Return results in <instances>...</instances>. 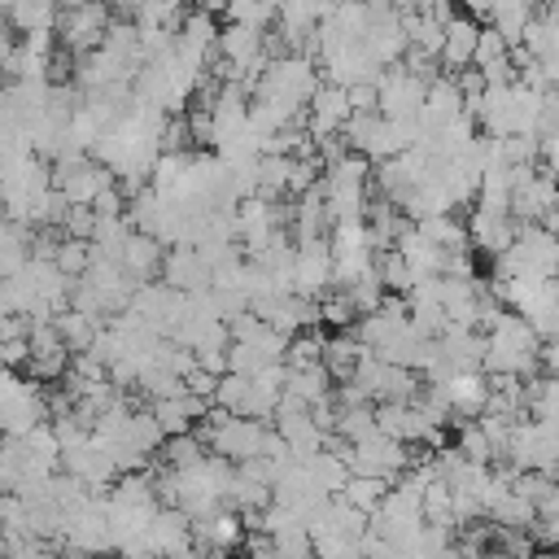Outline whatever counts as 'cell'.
I'll return each instance as SVG.
<instances>
[{
  "label": "cell",
  "mask_w": 559,
  "mask_h": 559,
  "mask_svg": "<svg viewBox=\"0 0 559 559\" xmlns=\"http://www.w3.org/2000/svg\"><path fill=\"white\" fill-rule=\"evenodd\" d=\"M432 245L450 249V253H463L472 249V236H467V218H454V214H432V218H419L415 223Z\"/></svg>",
  "instance_id": "24"
},
{
  "label": "cell",
  "mask_w": 559,
  "mask_h": 559,
  "mask_svg": "<svg viewBox=\"0 0 559 559\" xmlns=\"http://www.w3.org/2000/svg\"><path fill=\"white\" fill-rule=\"evenodd\" d=\"M454 445H459V454H463V459L485 463V467H493V459H498V450H493L489 432L480 428V419H463V424H459V432H454Z\"/></svg>",
  "instance_id": "27"
},
{
  "label": "cell",
  "mask_w": 559,
  "mask_h": 559,
  "mask_svg": "<svg viewBox=\"0 0 559 559\" xmlns=\"http://www.w3.org/2000/svg\"><path fill=\"white\" fill-rule=\"evenodd\" d=\"M275 17H280V9L271 0H231L227 4V22H240V26H253V31H266Z\"/></svg>",
  "instance_id": "33"
},
{
  "label": "cell",
  "mask_w": 559,
  "mask_h": 559,
  "mask_svg": "<svg viewBox=\"0 0 559 559\" xmlns=\"http://www.w3.org/2000/svg\"><path fill=\"white\" fill-rule=\"evenodd\" d=\"M52 262L70 275V280H83L87 266H92V240H74V236H61L57 249H52Z\"/></svg>",
  "instance_id": "31"
},
{
  "label": "cell",
  "mask_w": 559,
  "mask_h": 559,
  "mask_svg": "<svg viewBox=\"0 0 559 559\" xmlns=\"http://www.w3.org/2000/svg\"><path fill=\"white\" fill-rule=\"evenodd\" d=\"M424 520L437 524V528H454L459 533V524H454V489L441 476L424 489Z\"/></svg>",
  "instance_id": "30"
},
{
  "label": "cell",
  "mask_w": 559,
  "mask_h": 559,
  "mask_svg": "<svg viewBox=\"0 0 559 559\" xmlns=\"http://www.w3.org/2000/svg\"><path fill=\"white\" fill-rule=\"evenodd\" d=\"M389 480H380V476H349V485H345V502L349 507H358L362 515H376L380 507H384V498H389Z\"/></svg>",
  "instance_id": "26"
},
{
  "label": "cell",
  "mask_w": 559,
  "mask_h": 559,
  "mask_svg": "<svg viewBox=\"0 0 559 559\" xmlns=\"http://www.w3.org/2000/svg\"><path fill=\"white\" fill-rule=\"evenodd\" d=\"M345 140H349V148L362 153L371 166H384L389 157L406 153V140H402L397 122L384 118V114H354L349 127H345Z\"/></svg>",
  "instance_id": "8"
},
{
  "label": "cell",
  "mask_w": 559,
  "mask_h": 559,
  "mask_svg": "<svg viewBox=\"0 0 559 559\" xmlns=\"http://www.w3.org/2000/svg\"><path fill=\"white\" fill-rule=\"evenodd\" d=\"M236 218H240V249H245V258H258L262 249L284 240V218H280L275 201H266V197H245L236 205Z\"/></svg>",
  "instance_id": "12"
},
{
  "label": "cell",
  "mask_w": 559,
  "mask_h": 559,
  "mask_svg": "<svg viewBox=\"0 0 559 559\" xmlns=\"http://www.w3.org/2000/svg\"><path fill=\"white\" fill-rule=\"evenodd\" d=\"M109 26H114V9H109V0H96V4H83V9L61 13L57 35H61V48H66V52L87 57V52H96V48L105 44Z\"/></svg>",
  "instance_id": "9"
},
{
  "label": "cell",
  "mask_w": 559,
  "mask_h": 559,
  "mask_svg": "<svg viewBox=\"0 0 559 559\" xmlns=\"http://www.w3.org/2000/svg\"><path fill=\"white\" fill-rule=\"evenodd\" d=\"M197 354V367L201 371H210V376H227L231 367H227V349H192Z\"/></svg>",
  "instance_id": "40"
},
{
  "label": "cell",
  "mask_w": 559,
  "mask_h": 559,
  "mask_svg": "<svg viewBox=\"0 0 559 559\" xmlns=\"http://www.w3.org/2000/svg\"><path fill=\"white\" fill-rule=\"evenodd\" d=\"M162 280L179 293H210L214 288V271L210 262L201 258L197 245H175L166 249V266H162Z\"/></svg>",
  "instance_id": "16"
},
{
  "label": "cell",
  "mask_w": 559,
  "mask_h": 559,
  "mask_svg": "<svg viewBox=\"0 0 559 559\" xmlns=\"http://www.w3.org/2000/svg\"><path fill=\"white\" fill-rule=\"evenodd\" d=\"M122 266H127V275L135 284H153L162 275V266H166V245L157 236H148V231H131V240L122 249Z\"/></svg>",
  "instance_id": "18"
},
{
  "label": "cell",
  "mask_w": 559,
  "mask_h": 559,
  "mask_svg": "<svg viewBox=\"0 0 559 559\" xmlns=\"http://www.w3.org/2000/svg\"><path fill=\"white\" fill-rule=\"evenodd\" d=\"M467 236H472V249L485 253V258L493 262V258H502V253L515 245V236H520V218H515L511 210L472 205V214H467Z\"/></svg>",
  "instance_id": "13"
},
{
  "label": "cell",
  "mask_w": 559,
  "mask_h": 559,
  "mask_svg": "<svg viewBox=\"0 0 559 559\" xmlns=\"http://www.w3.org/2000/svg\"><path fill=\"white\" fill-rule=\"evenodd\" d=\"M349 118H354V109H349V92L336 87V83H323V87L314 92L310 109H306V131H310V140L319 144V140L345 135Z\"/></svg>",
  "instance_id": "15"
},
{
  "label": "cell",
  "mask_w": 559,
  "mask_h": 559,
  "mask_svg": "<svg viewBox=\"0 0 559 559\" xmlns=\"http://www.w3.org/2000/svg\"><path fill=\"white\" fill-rule=\"evenodd\" d=\"M328 245H332V266H336V288H349L358 284L362 275L376 271V245H371V231H367V218H345V223H332L328 231Z\"/></svg>",
  "instance_id": "5"
},
{
  "label": "cell",
  "mask_w": 559,
  "mask_h": 559,
  "mask_svg": "<svg viewBox=\"0 0 559 559\" xmlns=\"http://www.w3.org/2000/svg\"><path fill=\"white\" fill-rule=\"evenodd\" d=\"M362 354H367V345H362L354 332H336V336H328V349H323V367L332 371V380H341V384H345V380L358 371Z\"/></svg>",
  "instance_id": "22"
},
{
  "label": "cell",
  "mask_w": 559,
  "mask_h": 559,
  "mask_svg": "<svg viewBox=\"0 0 559 559\" xmlns=\"http://www.w3.org/2000/svg\"><path fill=\"white\" fill-rule=\"evenodd\" d=\"M310 476H314V485H319L323 493L341 498L354 472H349V463H345L336 450H323V454H314V459H310Z\"/></svg>",
  "instance_id": "25"
},
{
  "label": "cell",
  "mask_w": 559,
  "mask_h": 559,
  "mask_svg": "<svg viewBox=\"0 0 559 559\" xmlns=\"http://www.w3.org/2000/svg\"><path fill=\"white\" fill-rule=\"evenodd\" d=\"M297 245V266H293V293L319 301L323 293L336 288V266H332V245L328 236L319 240H293Z\"/></svg>",
  "instance_id": "11"
},
{
  "label": "cell",
  "mask_w": 559,
  "mask_h": 559,
  "mask_svg": "<svg viewBox=\"0 0 559 559\" xmlns=\"http://www.w3.org/2000/svg\"><path fill=\"white\" fill-rule=\"evenodd\" d=\"M214 406H223V411H231V415H245V419H258V389H253V376L227 371V376L218 380Z\"/></svg>",
  "instance_id": "23"
},
{
  "label": "cell",
  "mask_w": 559,
  "mask_h": 559,
  "mask_svg": "<svg viewBox=\"0 0 559 559\" xmlns=\"http://www.w3.org/2000/svg\"><path fill=\"white\" fill-rule=\"evenodd\" d=\"M0 358L9 371H26L31 362V336H17V341H0Z\"/></svg>",
  "instance_id": "39"
},
{
  "label": "cell",
  "mask_w": 559,
  "mask_h": 559,
  "mask_svg": "<svg viewBox=\"0 0 559 559\" xmlns=\"http://www.w3.org/2000/svg\"><path fill=\"white\" fill-rule=\"evenodd\" d=\"M192 9H188V0H144V9H140V26H157V31H170V35H179V26H183V17H188Z\"/></svg>",
  "instance_id": "29"
},
{
  "label": "cell",
  "mask_w": 559,
  "mask_h": 559,
  "mask_svg": "<svg viewBox=\"0 0 559 559\" xmlns=\"http://www.w3.org/2000/svg\"><path fill=\"white\" fill-rule=\"evenodd\" d=\"M96 223H100V214H96V210H87V205H74V210H70V218H66V227H61V236H74V240H92V236H96Z\"/></svg>",
  "instance_id": "37"
},
{
  "label": "cell",
  "mask_w": 559,
  "mask_h": 559,
  "mask_svg": "<svg viewBox=\"0 0 559 559\" xmlns=\"http://www.w3.org/2000/svg\"><path fill=\"white\" fill-rule=\"evenodd\" d=\"M52 323H57V332L66 336V345H70L74 354H83V349H92V345L100 341V332H105V323H109V319H96V314H83V310L66 306Z\"/></svg>",
  "instance_id": "21"
},
{
  "label": "cell",
  "mask_w": 559,
  "mask_h": 559,
  "mask_svg": "<svg viewBox=\"0 0 559 559\" xmlns=\"http://www.w3.org/2000/svg\"><path fill=\"white\" fill-rule=\"evenodd\" d=\"M319 314H323V323H332V328H349V323L358 319V310H354V301H349L345 288L323 293V297H319Z\"/></svg>",
  "instance_id": "35"
},
{
  "label": "cell",
  "mask_w": 559,
  "mask_h": 559,
  "mask_svg": "<svg viewBox=\"0 0 559 559\" xmlns=\"http://www.w3.org/2000/svg\"><path fill=\"white\" fill-rule=\"evenodd\" d=\"M511 275L559 280V236L546 231L542 223H520L515 245L502 258H493V280H511Z\"/></svg>",
  "instance_id": "4"
},
{
  "label": "cell",
  "mask_w": 559,
  "mask_h": 559,
  "mask_svg": "<svg viewBox=\"0 0 559 559\" xmlns=\"http://www.w3.org/2000/svg\"><path fill=\"white\" fill-rule=\"evenodd\" d=\"M380 114L393 118V122H411L424 114V100H428V83L419 74H411L406 66H389L380 79Z\"/></svg>",
  "instance_id": "10"
},
{
  "label": "cell",
  "mask_w": 559,
  "mask_h": 559,
  "mask_svg": "<svg viewBox=\"0 0 559 559\" xmlns=\"http://www.w3.org/2000/svg\"><path fill=\"white\" fill-rule=\"evenodd\" d=\"M323 349H328V336H319V332H297L293 341H288V367H319L323 362Z\"/></svg>",
  "instance_id": "34"
},
{
  "label": "cell",
  "mask_w": 559,
  "mask_h": 559,
  "mask_svg": "<svg viewBox=\"0 0 559 559\" xmlns=\"http://www.w3.org/2000/svg\"><path fill=\"white\" fill-rule=\"evenodd\" d=\"M345 92H349V109L354 114H380V87L376 83H354Z\"/></svg>",
  "instance_id": "38"
},
{
  "label": "cell",
  "mask_w": 559,
  "mask_h": 559,
  "mask_svg": "<svg viewBox=\"0 0 559 559\" xmlns=\"http://www.w3.org/2000/svg\"><path fill=\"white\" fill-rule=\"evenodd\" d=\"M61 472H70V476H74L79 485H87V489H109V485L122 476L118 459H114L109 445H100L96 437L70 445V450L61 454Z\"/></svg>",
  "instance_id": "14"
},
{
  "label": "cell",
  "mask_w": 559,
  "mask_h": 559,
  "mask_svg": "<svg viewBox=\"0 0 559 559\" xmlns=\"http://www.w3.org/2000/svg\"><path fill=\"white\" fill-rule=\"evenodd\" d=\"M550 210H559V175L546 166H515L511 214L520 223H542Z\"/></svg>",
  "instance_id": "7"
},
{
  "label": "cell",
  "mask_w": 559,
  "mask_h": 559,
  "mask_svg": "<svg viewBox=\"0 0 559 559\" xmlns=\"http://www.w3.org/2000/svg\"><path fill=\"white\" fill-rule=\"evenodd\" d=\"M397 253L411 262V271H415V284L419 280H428V275H445V262H450V249H441V245H432L415 223H411V231L397 240Z\"/></svg>",
  "instance_id": "19"
},
{
  "label": "cell",
  "mask_w": 559,
  "mask_h": 559,
  "mask_svg": "<svg viewBox=\"0 0 559 559\" xmlns=\"http://www.w3.org/2000/svg\"><path fill=\"white\" fill-rule=\"evenodd\" d=\"M197 432L205 437L210 454H218V459H227V463L240 467V463H249V459H266V445H271L275 424H271V419H245V415H231V411L214 406V411L197 424Z\"/></svg>",
  "instance_id": "2"
},
{
  "label": "cell",
  "mask_w": 559,
  "mask_h": 559,
  "mask_svg": "<svg viewBox=\"0 0 559 559\" xmlns=\"http://www.w3.org/2000/svg\"><path fill=\"white\" fill-rule=\"evenodd\" d=\"M542 345H546L542 332L524 314L507 310L485 332V376H520V380H528L537 371V362H542Z\"/></svg>",
  "instance_id": "1"
},
{
  "label": "cell",
  "mask_w": 559,
  "mask_h": 559,
  "mask_svg": "<svg viewBox=\"0 0 559 559\" xmlns=\"http://www.w3.org/2000/svg\"><path fill=\"white\" fill-rule=\"evenodd\" d=\"M39 424H52V397L44 393V384L26 371H9L0 380V428L4 437H26Z\"/></svg>",
  "instance_id": "3"
},
{
  "label": "cell",
  "mask_w": 559,
  "mask_h": 559,
  "mask_svg": "<svg viewBox=\"0 0 559 559\" xmlns=\"http://www.w3.org/2000/svg\"><path fill=\"white\" fill-rule=\"evenodd\" d=\"M201 459H210V445H205V437H201V432L170 437V441H166V450H162V463H166V467H175V472L197 467Z\"/></svg>",
  "instance_id": "28"
},
{
  "label": "cell",
  "mask_w": 559,
  "mask_h": 559,
  "mask_svg": "<svg viewBox=\"0 0 559 559\" xmlns=\"http://www.w3.org/2000/svg\"><path fill=\"white\" fill-rule=\"evenodd\" d=\"M376 271H380V280H384V288L397 293V297L415 288V271H411V262H406L397 249H384V253L376 258Z\"/></svg>",
  "instance_id": "32"
},
{
  "label": "cell",
  "mask_w": 559,
  "mask_h": 559,
  "mask_svg": "<svg viewBox=\"0 0 559 559\" xmlns=\"http://www.w3.org/2000/svg\"><path fill=\"white\" fill-rule=\"evenodd\" d=\"M9 26L17 35H35V31H57L61 26V4L57 0H13L4 9Z\"/></svg>",
  "instance_id": "20"
},
{
  "label": "cell",
  "mask_w": 559,
  "mask_h": 559,
  "mask_svg": "<svg viewBox=\"0 0 559 559\" xmlns=\"http://www.w3.org/2000/svg\"><path fill=\"white\" fill-rule=\"evenodd\" d=\"M476 48H480V22L472 13H459L454 22H445V48H441V70L459 74L467 66H476Z\"/></svg>",
  "instance_id": "17"
},
{
  "label": "cell",
  "mask_w": 559,
  "mask_h": 559,
  "mask_svg": "<svg viewBox=\"0 0 559 559\" xmlns=\"http://www.w3.org/2000/svg\"><path fill=\"white\" fill-rule=\"evenodd\" d=\"M52 183H57V192L70 201V205H96L114 183H118V175L105 166V162H96L92 153H70V157H61V162H52Z\"/></svg>",
  "instance_id": "6"
},
{
  "label": "cell",
  "mask_w": 559,
  "mask_h": 559,
  "mask_svg": "<svg viewBox=\"0 0 559 559\" xmlns=\"http://www.w3.org/2000/svg\"><path fill=\"white\" fill-rule=\"evenodd\" d=\"M511 57V44L502 39V31L498 26H480V48H476V70H485V66H498V61H507Z\"/></svg>",
  "instance_id": "36"
},
{
  "label": "cell",
  "mask_w": 559,
  "mask_h": 559,
  "mask_svg": "<svg viewBox=\"0 0 559 559\" xmlns=\"http://www.w3.org/2000/svg\"><path fill=\"white\" fill-rule=\"evenodd\" d=\"M227 4H231V0H227Z\"/></svg>",
  "instance_id": "41"
}]
</instances>
